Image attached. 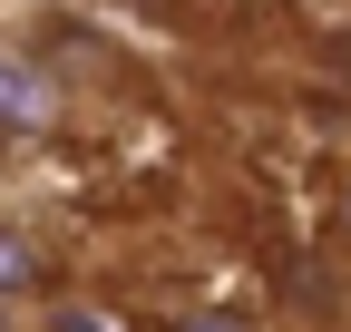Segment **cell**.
I'll list each match as a JSON object with an SVG mask.
<instances>
[{
    "label": "cell",
    "instance_id": "cell-3",
    "mask_svg": "<svg viewBox=\"0 0 351 332\" xmlns=\"http://www.w3.org/2000/svg\"><path fill=\"white\" fill-rule=\"evenodd\" d=\"M176 332H263V322H254V313H234V303H205V313H186Z\"/></svg>",
    "mask_w": 351,
    "mask_h": 332
},
{
    "label": "cell",
    "instance_id": "cell-4",
    "mask_svg": "<svg viewBox=\"0 0 351 332\" xmlns=\"http://www.w3.org/2000/svg\"><path fill=\"white\" fill-rule=\"evenodd\" d=\"M332 235L351 244V166H341V186H332Z\"/></svg>",
    "mask_w": 351,
    "mask_h": 332
},
{
    "label": "cell",
    "instance_id": "cell-5",
    "mask_svg": "<svg viewBox=\"0 0 351 332\" xmlns=\"http://www.w3.org/2000/svg\"><path fill=\"white\" fill-rule=\"evenodd\" d=\"M0 332H20V322H10V294H0Z\"/></svg>",
    "mask_w": 351,
    "mask_h": 332
},
{
    "label": "cell",
    "instance_id": "cell-1",
    "mask_svg": "<svg viewBox=\"0 0 351 332\" xmlns=\"http://www.w3.org/2000/svg\"><path fill=\"white\" fill-rule=\"evenodd\" d=\"M49 108H59V98H49V78H39L29 59H10V49H0V128H39Z\"/></svg>",
    "mask_w": 351,
    "mask_h": 332
},
{
    "label": "cell",
    "instance_id": "cell-2",
    "mask_svg": "<svg viewBox=\"0 0 351 332\" xmlns=\"http://www.w3.org/2000/svg\"><path fill=\"white\" fill-rule=\"evenodd\" d=\"M29 274H39V244L29 235H0V294H20Z\"/></svg>",
    "mask_w": 351,
    "mask_h": 332
}]
</instances>
